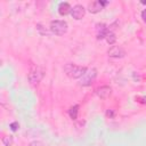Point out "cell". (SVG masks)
I'll list each match as a JSON object with an SVG mask.
<instances>
[{
	"instance_id": "cell-14",
	"label": "cell",
	"mask_w": 146,
	"mask_h": 146,
	"mask_svg": "<svg viewBox=\"0 0 146 146\" xmlns=\"http://www.w3.org/2000/svg\"><path fill=\"white\" fill-rule=\"evenodd\" d=\"M19 127V124L17 123V122H13L11 124H10V128H11V130L13 131H15V130H17V128Z\"/></svg>"
},
{
	"instance_id": "cell-1",
	"label": "cell",
	"mask_w": 146,
	"mask_h": 146,
	"mask_svg": "<svg viewBox=\"0 0 146 146\" xmlns=\"http://www.w3.org/2000/svg\"><path fill=\"white\" fill-rule=\"evenodd\" d=\"M65 72L66 74L72 78V79H80L87 71V67H83V66H79V65H75V64H66L65 65Z\"/></svg>"
},
{
	"instance_id": "cell-16",
	"label": "cell",
	"mask_w": 146,
	"mask_h": 146,
	"mask_svg": "<svg viewBox=\"0 0 146 146\" xmlns=\"http://www.w3.org/2000/svg\"><path fill=\"white\" fill-rule=\"evenodd\" d=\"M141 18H143V21H144V22H146V8L141 11Z\"/></svg>"
},
{
	"instance_id": "cell-2",
	"label": "cell",
	"mask_w": 146,
	"mask_h": 146,
	"mask_svg": "<svg viewBox=\"0 0 146 146\" xmlns=\"http://www.w3.org/2000/svg\"><path fill=\"white\" fill-rule=\"evenodd\" d=\"M68 25L65 21H60V19H55L50 22V31L56 34V35H63L67 32Z\"/></svg>"
},
{
	"instance_id": "cell-13",
	"label": "cell",
	"mask_w": 146,
	"mask_h": 146,
	"mask_svg": "<svg viewBox=\"0 0 146 146\" xmlns=\"http://www.w3.org/2000/svg\"><path fill=\"white\" fill-rule=\"evenodd\" d=\"M14 139H13V136H5L2 137V143L5 146H11Z\"/></svg>"
},
{
	"instance_id": "cell-9",
	"label": "cell",
	"mask_w": 146,
	"mask_h": 146,
	"mask_svg": "<svg viewBox=\"0 0 146 146\" xmlns=\"http://www.w3.org/2000/svg\"><path fill=\"white\" fill-rule=\"evenodd\" d=\"M96 94H97V96L99 98L105 99V98L110 97V95L112 94V89L108 86H102V87H99V88L96 89Z\"/></svg>"
},
{
	"instance_id": "cell-11",
	"label": "cell",
	"mask_w": 146,
	"mask_h": 146,
	"mask_svg": "<svg viewBox=\"0 0 146 146\" xmlns=\"http://www.w3.org/2000/svg\"><path fill=\"white\" fill-rule=\"evenodd\" d=\"M78 113H79V106H78V105L72 106V107L68 110V115H70V117H71L72 120H76Z\"/></svg>"
},
{
	"instance_id": "cell-6",
	"label": "cell",
	"mask_w": 146,
	"mask_h": 146,
	"mask_svg": "<svg viewBox=\"0 0 146 146\" xmlns=\"http://www.w3.org/2000/svg\"><path fill=\"white\" fill-rule=\"evenodd\" d=\"M107 3H108L107 1H102V0L90 2V3L88 5V10H89L91 14H97V13H99V11L103 9V7L106 6Z\"/></svg>"
},
{
	"instance_id": "cell-7",
	"label": "cell",
	"mask_w": 146,
	"mask_h": 146,
	"mask_svg": "<svg viewBox=\"0 0 146 146\" xmlns=\"http://www.w3.org/2000/svg\"><path fill=\"white\" fill-rule=\"evenodd\" d=\"M84 14H86V9L82 5H75L71 11V15L74 19H81L84 16Z\"/></svg>"
},
{
	"instance_id": "cell-15",
	"label": "cell",
	"mask_w": 146,
	"mask_h": 146,
	"mask_svg": "<svg viewBox=\"0 0 146 146\" xmlns=\"http://www.w3.org/2000/svg\"><path fill=\"white\" fill-rule=\"evenodd\" d=\"M29 146H43V144H42L41 141H36V140H35V141H32Z\"/></svg>"
},
{
	"instance_id": "cell-8",
	"label": "cell",
	"mask_w": 146,
	"mask_h": 146,
	"mask_svg": "<svg viewBox=\"0 0 146 146\" xmlns=\"http://www.w3.org/2000/svg\"><path fill=\"white\" fill-rule=\"evenodd\" d=\"M110 30L107 29V26L104 24V23H98L96 25V36L98 40L100 39H105L106 38V34Z\"/></svg>"
},
{
	"instance_id": "cell-10",
	"label": "cell",
	"mask_w": 146,
	"mask_h": 146,
	"mask_svg": "<svg viewBox=\"0 0 146 146\" xmlns=\"http://www.w3.org/2000/svg\"><path fill=\"white\" fill-rule=\"evenodd\" d=\"M72 11V7L68 2H62L59 3L58 6V13L62 15V16H66L67 14H71Z\"/></svg>"
},
{
	"instance_id": "cell-5",
	"label": "cell",
	"mask_w": 146,
	"mask_h": 146,
	"mask_svg": "<svg viewBox=\"0 0 146 146\" xmlns=\"http://www.w3.org/2000/svg\"><path fill=\"white\" fill-rule=\"evenodd\" d=\"M107 54L110 57H113V58H122L125 55V50L120 46H113L108 49Z\"/></svg>"
},
{
	"instance_id": "cell-4",
	"label": "cell",
	"mask_w": 146,
	"mask_h": 146,
	"mask_svg": "<svg viewBox=\"0 0 146 146\" xmlns=\"http://www.w3.org/2000/svg\"><path fill=\"white\" fill-rule=\"evenodd\" d=\"M43 78V70L39 66H34L30 70L29 73V81L32 84H36L41 81V79Z\"/></svg>"
},
{
	"instance_id": "cell-17",
	"label": "cell",
	"mask_w": 146,
	"mask_h": 146,
	"mask_svg": "<svg viewBox=\"0 0 146 146\" xmlns=\"http://www.w3.org/2000/svg\"><path fill=\"white\" fill-rule=\"evenodd\" d=\"M106 114H107V116H111V117H113V116H114V113H113V112H111V111H107V113H106Z\"/></svg>"
},
{
	"instance_id": "cell-12",
	"label": "cell",
	"mask_w": 146,
	"mask_h": 146,
	"mask_svg": "<svg viewBox=\"0 0 146 146\" xmlns=\"http://www.w3.org/2000/svg\"><path fill=\"white\" fill-rule=\"evenodd\" d=\"M105 39H106V41H107L108 44H113V43L116 41V36H115L114 32H112V31H108V32H107Z\"/></svg>"
},
{
	"instance_id": "cell-3",
	"label": "cell",
	"mask_w": 146,
	"mask_h": 146,
	"mask_svg": "<svg viewBox=\"0 0 146 146\" xmlns=\"http://www.w3.org/2000/svg\"><path fill=\"white\" fill-rule=\"evenodd\" d=\"M96 76H97L96 68H87L86 73L79 79V84L80 86H83V87L90 86L94 82V80L96 79Z\"/></svg>"
}]
</instances>
